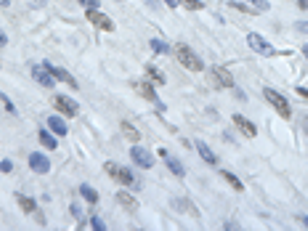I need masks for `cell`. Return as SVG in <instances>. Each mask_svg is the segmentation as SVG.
I'll list each match as a JSON object with an SVG mask.
<instances>
[{
  "label": "cell",
  "instance_id": "cell-1",
  "mask_svg": "<svg viewBox=\"0 0 308 231\" xmlns=\"http://www.w3.org/2000/svg\"><path fill=\"white\" fill-rule=\"evenodd\" d=\"M263 96H266V101H268V104L279 112V117H282V120H290V117H292V106H290V101H287L284 96H282L279 90H274V88H263Z\"/></svg>",
  "mask_w": 308,
  "mask_h": 231
},
{
  "label": "cell",
  "instance_id": "cell-2",
  "mask_svg": "<svg viewBox=\"0 0 308 231\" xmlns=\"http://www.w3.org/2000/svg\"><path fill=\"white\" fill-rule=\"evenodd\" d=\"M176 58L186 66V70H192V72H202V70H204L202 58L196 56L189 46H176Z\"/></svg>",
  "mask_w": 308,
  "mask_h": 231
},
{
  "label": "cell",
  "instance_id": "cell-3",
  "mask_svg": "<svg viewBox=\"0 0 308 231\" xmlns=\"http://www.w3.org/2000/svg\"><path fill=\"white\" fill-rule=\"evenodd\" d=\"M104 170L112 176V181H117L120 186H133V184H136V178H133L130 170H128V168H120L117 162H106Z\"/></svg>",
  "mask_w": 308,
  "mask_h": 231
},
{
  "label": "cell",
  "instance_id": "cell-4",
  "mask_svg": "<svg viewBox=\"0 0 308 231\" xmlns=\"http://www.w3.org/2000/svg\"><path fill=\"white\" fill-rule=\"evenodd\" d=\"M85 19H88L96 30H101V32H114V22L109 19L106 14H101L98 8H88V11H85Z\"/></svg>",
  "mask_w": 308,
  "mask_h": 231
},
{
  "label": "cell",
  "instance_id": "cell-5",
  "mask_svg": "<svg viewBox=\"0 0 308 231\" xmlns=\"http://www.w3.org/2000/svg\"><path fill=\"white\" fill-rule=\"evenodd\" d=\"M247 42H250V48L255 50V54H260V56H276V48H274L268 40H263L258 32H250V35H247Z\"/></svg>",
  "mask_w": 308,
  "mask_h": 231
},
{
  "label": "cell",
  "instance_id": "cell-6",
  "mask_svg": "<svg viewBox=\"0 0 308 231\" xmlns=\"http://www.w3.org/2000/svg\"><path fill=\"white\" fill-rule=\"evenodd\" d=\"M130 160H133L138 168H144V170H149V168L154 165V154H152L149 149H141V146H133V149H130Z\"/></svg>",
  "mask_w": 308,
  "mask_h": 231
},
{
  "label": "cell",
  "instance_id": "cell-7",
  "mask_svg": "<svg viewBox=\"0 0 308 231\" xmlns=\"http://www.w3.org/2000/svg\"><path fill=\"white\" fill-rule=\"evenodd\" d=\"M54 104L58 112H64L66 117H77V112H80V106H77V101L70 98V96H56L54 98Z\"/></svg>",
  "mask_w": 308,
  "mask_h": 231
},
{
  "label": "cell",
  "instance_id": "cell-8",
  "mask_svg": "<svg viewBox=\"0 0 308 231\" xmlns=\"http://www.w3.org/2000/svg\"><path fill=\"white\" fill-rule=\"evenodd\" d=\"M32 77H35L42 88H54V82H56V77L48 72V66H40V64L32 66Z\"/></svg>",
  "mask_w": 308,
  "mask_h": 231
},
{
  "label": "cell",
  "instance_id": "cell-9",
  "mask_svg": "<svg viewBox=\"0 0 308 231\" xmlns=\"http://www.w3.org/2000/svg\"><path fill=\"white\" fill-rule=\"evenodd\" d=\"M30 168L35 170L38 176H46L48 170H50V162H48V157H46V154L35 152V154H30Z\"/></svg>",
  "mask_w": 308,
  "mask_h": 231
},
{
  "label": "cell",
  "instance_id": "cell-10",
  "mask_svg": "<svg viewBox=\"0 0 308 231\" xmlns=\"http://www.w3.org/2000/svg\"><path fill=\"white\" fill-rule=\"evenodd\" d=\"M212 80H216L218 88H234V77H231V72L224 70V66H216V70H212Z\"/></svg>",
  "mask_w": 308,
  "mask_h": 231
},
{
  "label": "cell",
  "instance_id": "cell-11",
  "mask_svg": "<svg viewBox=\"0 0 308 231\" xmlns=\"http://www.w3.org/2000/svg\"><path fill=\"white\" fill-rule=\"evenodd\" d=\"M234 125H236V128H239V130H242L244 136H247V138H255V136H258V128H255V125H252L247 117H242V114H234Z\"/></svg>",
  "mask_w": 308,
  "mask_h": 231
},
{
  "label": "cell",
  "instance_id": "cell-12",
  "mask_svg": "<svg viewBox=\"0 0 308 231\" xmlns=\"http://www.w3.org/2000/svg\"><path fill=\"white\" fill-rule=\"evenodd\" d=\"M196 152H200V157L208 162V165H218V157L212 154V149H210L204 141H200V138H196Z\"/></svg>",
  "mask_w": 308,
  "mask_h": 231
},
{
  "label": "cell",
  "instance_id": "cell-13",
  "mask_svg": "<svg viewBox=\"0 0 308 231\" xmlns=\"http://www.w3.org/2000/svg\"><path fill=\"white\" fill-rule=\"evenodd\" d=\"M48 66V64H46ZM48 72L50 74H54L56 77V80H62V82H66V85H70V88H77V80H74V77L70 74V72H66V70H56V66H48Z\"/></svg>",
  "mask_w": 308,
  "mask_h": 231
},
{
  "label": "cell",
  "instance_id": "cell-14",
  "mask_svg": "<svg viewBox=\"0 0 308 231\" xmlns=\"http://www.w3.org/2000/svg\"><path fill=\"white\" fill-rule=\"evenodd\" d=\"M133 88L138 90L146 101H157V90H154V85H152V82H144V80H141V82H136Z\"/></svg>",
  "mask_w": 308,
  "mask_h": 231
},
{
  "label": "cell",
  "instance_id": "cell-15",
  "mask_svg": "<svg viewBox=\"0 0 308 231\" xmlns=\"http://www.w3.org/2000/svg\"><path fill=\"white\" fill-rule=\"evenodd\" d=\"M48 128H50L56 136H66V122H64L62 117H48Z\"/></svg>",
  "mask_w": 308,
  "mask_h": 231
},
{
  "label": "cell",
  "instance_id": "cell-16",
  "mask_svg": "<svg viewBox=\"0 0 308 231\" xmlns=\"http://www.w3.org/2000/svg\"><path fill=\"white\" fill-rule=\"evenodd\" d=\"M120 128H122V133H125V138H128V141H130V144H136V141H141V133H138V130H136V128H133L130 122H122V125H120Z\"/></svg>",
  "mask_w": 308,
  "mask_h": 231
},
{
  "label": "cell",
  "instance_id": "cell-17",
  "mask_svg": "<svg viewBox=\"0 0 308 231\" xmlns=\"http://www.w3.org/2000/svg\"><path fill=\"white\" fill-rule=\"evenodd\" d=\"M80 194L85 196V202H90V204H98V192H96V189H90L88 184H82V186H80Z\"/></svg>",
  "mask_w": 308,
  "mask_h": 231
},
{
  "label": "cell",
  "instance_id": "cell-18",
  "mask_svg": "<svg viewBox=\"0 0 308 231\" xmlns=\"http://www.w3.org/2000/svg\"><path fill=\"white\" fill-rule=\"evenodd\" d=\"M40 144H42V146H46L48 152H54L56 146H58V141L54 138V136H50L48 130H40Z\"/></svg>",
  "mask_w": 308,
  "mask_h": 231
},
{
  "label": "cell",
  "instance_id": "cell-19",
  "mask_svg": "<svg viewBox=\"0 0 308 231\" xmlns=\"http://www.w3.org/2000/svg\"><path fill=\"white\" fill-rule=\"evenodd\" d=\"M117 202L122 204L125 210H136V208H138V204H136V200H133V196H130V194H125V192H120V194H117Z\"/></svg>",
  "mask_w": 308,
  "mask_h": 231
},
{
  "label": "cell",
  "instance_id": "cell-20",
  "mask_svg": "<svg viewBox=\"0 0 308 231\" xmlns=\"http://www.w3.org/2000/svg\"><path fill=\"white\" fill-rule=\"evenodd\" d=\"M220 176H224V181H228V186H231V189H236V192H242V189H244V186H242V181H239V178H236L234 173H228V170H224V173H220Z\"/></svg>",
  "mask_w": 308,
  "mask_h": 231
},
{
  "label": "cell",
  "instance_id": "cell-21",
  "mask_svg": "<svg viewBox=\"0 0 308 231\" xmlns=\"http://www.w3.org/2000/svg\"><path fill=\"white\" fill-rule=\"evenodd\" d=\"M16 200H19V204H22V210H24V212H35V210H38L35 200H30V196H22V194H19Z\"/></svg>",
  "mask_w": 308,
  "mask_h": 231
},
{
  "label": "cell",
  "instance_id": "cell-22",
  "mask_svg": "<svg viewBox=\"0 0 308 231\" xmlns=\"http://www.w3.org/2000/svg\"><path fill=\"white\" fill-rule=\"evenodd\" d=\"M168 168H170V173H176L178 178H184V176H186V168H184L178 160H168Z\"/></svg>",
  "mask_w": 308,
  "mask_h": 231
},
{
  "label": "cell",
  "instance_id": "cell-23",
  "mask_svg": "<svg viewBox=\"0 0 308 231\" xmlns=\"http://www.w3.org/2000/svg\"><path fill=\"white\" fill-rule=\"evenodd\" d=\"M146 77H149L152 82H157V85H165V77H162L160 70H154V66H149V70H146Z\"/></svg>",
  "mask_w": 308,
  "mask_h": 231
},
{
  "label": "cell",
  "instance_id": "cell-24",
  "mask_svg": "<svg viewBox=\"0 0 308 231\" xmlns=\"http://www.w3.org/2000/svg\"><path fill=\"white\" fill-rule=\"evenodd\" d=\"M152 50H154V54H162V56H165V54H170L168 42H162V40H154V38H152Z\"/></svg>",
  "mask_w": 308,
  "mask_h": 231
},
{
  "label": "cell",
  "instance_id": "cell-25",
  "mask_svg": "<svg viewBox=\"0 0 308 231\" xmlns=\"http://www.w3.org/2000/svg\"><path fill=\"white\" fill-rule=\"evenodd\" d=\"M234 11H242V14H260V11H255V8H247V6H242V3H236V0H231L228 3Z\"/></svg>",
  "mask_w": 308,
  "mask_h": 231
},
{
  "label": "cell",
  "instance_id": "cell-26",
  "mask_svg": "<svg viewBox=\"0 0 308 231\" xmlns=\"http://www.w3.org/2000/svg\"><path fill=\"white\" fill-rule=\"evenodd\" d=\"M178 3L186 6L189 11H202V3H200V0H178Z\"/></svg>",
  "mask_w": 308,
  "mask_h": 231
},
{
  "label": "cell",
  "instance_id": "cell-27",
  "mask_svg": "<svg viewBox=\"0 0 308 231\" xmlns=\"http://www.w3.org/2000/svg\"><path fill=\"white\" fill-rule=\"evenodd\" d=\"M250 3H252V8H255V11H260V14H266L268 11V0H250Z\"/></svg>",
  "mask_w": 308,
  "mask_h": 231
},
{
  "label": "cell",
  "instance_id": "cell-28",
  "mask_svg": "<svg viewBox=\"0 0 308 231\" xmlns=\"http://www.w3.org/2000/svg\"><path fill=\"white\" fill-rule=\"evenodd\" d=\"M90 226H93V228H98V231H104V228H106V224H104L101 218H90Z\"/></svg>",
  "mask_w": 308,
  "mask_h": 231
},
{
  "label": "cell",
  "instance_id": "cell-29",
  "mask_svg": "<svg viewBox=\"0 0 308 231\" xmlns=\"http://www.w3.org/2000/svg\"><path fill=\"white\" fill-rule=\"evenodd\" d=\"M0 101H3V104H6V109H8V112H16V109H14V104H11V101H8V96H6V93H0Z\"/></svg>",
  "mask_w": 308,
  "mask_h": 231
},
{
  "label": "cell",
  "instance_id": "cell-30",
  "mask_svg": "<svg viewBox=\"0 0 308 231\" xmlns=\"http://www.w3.org/2000/svg\"><path fill=\"white\" fill-rule=\"evenodd\" d=\"M0 170H3V173H11V170H14V162L3 160V162H0Z\"/></svg>",
  "mask_w": 308,
  "mask_h": 231
},
{
  "label": "cell",
  "instance_id": "cell-31",
  "mask_svg": "<svg viewBox=\"0 0 308 231\" xmlns=\"http://www.w3.org/2000/svg\"><path fill=\"white\" fill-rule=\"evenodd\" d=\"M85 8H98V0H80Z\"/></svg>",
  "mask_w": 308,
  "mask_h": 231
},
{
  "label": "cell",
  "instance_id": "cell-32",
  "mask_svg": "<svg viewBox=\"0 0 308 231\" xmlns=\"http://www.w3.org/2000/svg\"><path fill=\"white\" fill-rule=\"evenodd\" d=\"M298 32H303V35H308V22H300V24H298Z\"/></svg>",
  "mask_w": 308,
  "mask_h": 231
},
{
  "label": "cell",
  "instance_id": "cell-33",
  "mask_svg": "<svg viewBox=\"0 0 308 231\" xmlns=\"http://www.w3.org/2000/svg\"><path fill=\"white\" fill-rule=\"evenodd\" d=\"M298 96H300V98H306V101H308V90H306V88H298Z\"/></svg>",
  "mask_w": 308,
  "mask_h": 231
},
{
  "label": "cell",
  "instance_id": "cell-34",
  "mask_svg": "<svg viewBox=\"0 0 308 231\" xmlns=\"http://www.w3.org/2000/svg\"><path fill=\"white\" fill-rule=\"evenodd\" d=\"M303 130H306V136H308V114H303Z\"/></svg>",
  "mask_w": 308,
  "mask_h": 231
},
{
  "label": "cell",
  "instance_id": "cell-35",
  "mask_svg": "<svg viewBox=\"0 0 308 231\" xmlns=\"http://www.w3.org/2000/svg\"><path fill=\"white\" fill-rule=\"evenodd\" d=\"M6 42H8V38L3 35V32H0V48H3V46H6Z\"/></svg>",
  "mask_w": 308,
  "mask_h": 231
},
{
  "label": "cell",
  "instance_id": "cell-36",
  "mask_svg": "<svg viewBox=\"0 0 308 231\" xmlns=\"http://www.w3.org/2000/svg\"><path fill=\"white\" fill-rule=\"evenodd\" d=\"M165 3H168L170 8H178V0H165Z\"/></svg>",
  "mask_w": 308,
  "mask_h": 231
},
{
  "label": "cell",
  "instance_id": "cell-37",
  "mask_svg": "<svg viewBox=\"0 0 308 231\" xmlns=\"http://www.w3.org/2000/svg\"><path fill=\"white\" fill-rule=\"evenodd\" d=\"M298 6H300L303 11H306V8H308V0H298Z\"/></svg>",
  "mask_w": 308,
  "mask_h": 231
},
{
  "label": "cell",
  "instance_id": "cell-38",
  "mask_svg": "<svg viewBox=\"0 0 308 231\" xmlns=\"http://www.w3.org/2000/svg\"><path fill=\"white\" fill-rule=\"evenodd\" d=\"M0 6H3V8H8V6H11V0H0Z\"/></svg>",
  "mask_w": 308,
  "mask_h": 231
},
{
  "label": "cell",
  "instance_id": "cell-39",
  "mask_svg": "<svg viewBox=\"0 0 308 231\" xmlns=\"http://www.w3.org/2000/svg\"><path fill=\"white\" fill-rule=\"evenodd\" d=\"M300 224H303V226L308 228V216H303V218H300Z\"/></svg>",
  "mask_w": 308,
  "mask_h": 231
},
{
  "label": "cell",
  "instance_id": "cell-40",
  "mask_svg": "<svg viewBox=\"0 0 308 231\" xmlns=\"http://www.w3.org/2000/svg\"><path fill=\"white\" fill-rule=\"evenodd\" d=\"M303 56L308 58V46H303Z\"/></svg>",
  "mask_w": 308,
  "mask_h": 231
}]
</instances>
